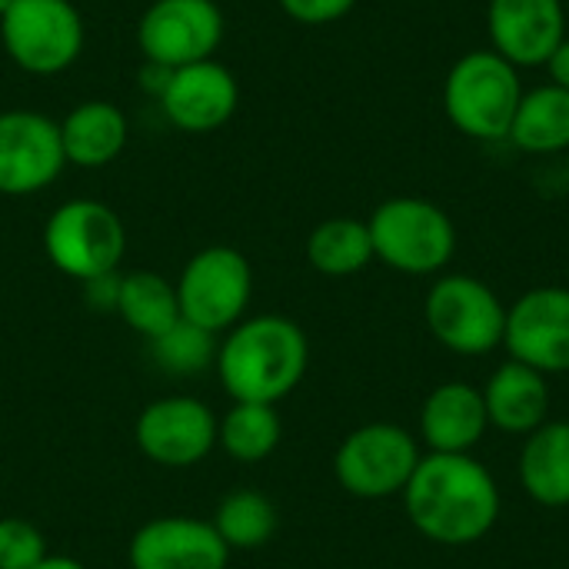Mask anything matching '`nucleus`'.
Here are the masks:
<instances>
[{
    "label": "nucleus",
    "mask_w": 569,
    "mask_h": 569,
    "mask_svg": "<svg viewBox=\"0 0 569 569\" xmlns=\"http://www.w3.org/2000/svg\"><path fill=\"white\" fill-rule=\"evenodd\" d=\"M403 497L410 527L440 547H473L500 520V487L473 453H423Z\"/></svg>",
    "instance_id": "nucleus-1"
},
{
    "label": "nucleus",
    "mask_w": 569,
    "mask_h": 569,
    "mask_svg": "<svg viewBox=\"0 0 569 569\" xmlns=\"http://www.w3.org/2000/svg\"><path fill=\"white\" fill-rule=\"evenodd\" d=\"M213 367L233 403L277 407L300 387L310 367V343L290 317L263 313L227 330Z\"/></svg>",
    "instance_id": "nucleus-2"
},
{
    "label": "nucleus",
    "mask_w": 569,
    "mask_h": 569,
    "mask_svg": "<svg viewBox=\"0 0 569 569\" xmlns=\"http://www.w3.org/2000/svg\"><path fill=\"white\" fill-rule=\"evenodd\" d=\"M520 97V70L497 50L463 53L443 83L447 120L473 140H507Z\"/></svg>",
    "instance_id": "nucleus-3"
},
{
    "label": "nucleus",
    "mask_w": 569,
    "mask_h": 569,
    "mask_svg": "<svg viewBox=\"0 0 569 569\" xmlns=\"http://www.w3.org/2000/svg\"><path fill=\"white\" fill-rule=\"evenodd\" d=\"M373 257L407 277H433L457 253V227L433 200L390 197L370 220Z\"/></svg>",
    "instance_id": "nucleus-4"
},
{
    "label": "nucleus",
    "mask_w": 569,
    "mask_h": 569,
    "mask_svg": "<svg viewBox=\"0 0 569 569\" xmlns=\"http://www.w3.org/2000/svg\"><path fill=\"white\" fill-rule=\"evenodd\" d=\"M423 317L430 337L457 357H487L503 347L507 307L480 277H437L427 290Z\"/></svg>",
    "instance_id": "nucleus-5"
},
{
    "label": "nucleus",
    "mask_w": 569,
    "mask_h": 569,
    "mask_svg": "<svg viewBox=\"0 0 569 569\" xmlns=\"http://www.w3.org/2000/svg\"><path fill=\"white\" fill-rule=\"evenodd\" d=\"M423 450L417 437L400 423H363L343 437L333 453L337 483L357 500L400 497L420 467Z\"/></svg>",
    "instance_id": "nucleus-6"
},
{
    "label": "nucleus",
    "mask_w": 569,
    "mask_h": 569,
    "mask_svg": "<svg viewBox=\"0 0 569 569\" xmlns=\"http://www.w3.org/2000/svg\"><path fill=\"white\" fill-rule=\"evenodd\" d=\"M127 250L123 220L100 200H67L43 227L47 260L80 283L117 273Z\"/></svg>",
    "instance_id": "nucleus-7"
},
{
    "label": "nucleus",
    "mask_w": 569,
    "mask_h": 569,
    "mask_svg": "<svg viewBox=\"0 0 569 569\" xmlns=\"http://www.w3.org/2000/svg\"><path fill=\"white\" fill-rule=\"evenodd\" d=\"M173 287L180 317L217 337L243 320L253 297V270L240 250L207 247L187 260Z\"/></svg>",
    "instance_id": "nucleus-8"
},
{
    "label": "nucleus",
    "mask_w": 569,
    "mask_h": 569,
    "mask_svg": "<svg viewBox=\"0 0 569 569\" xmlns=\"http://www.w3.org/2000/svg\"><path fill=\"white\" fill-rule=\"evenodd\" d=\"M10 60L37 77L67 70L83 50V20L70 0H13L0 17Z\"/></svg>",
    "instance_id": "nucleus-9"
},
{
    "label": "nucleus",
    "mask_w": 569,
    "mask_h": 569,
    "mask_svg": "<svg viewBox=\"0 0 569 569\" xmlns=\"http://www.w3.org/2000/svg\"><path fill=\"white\" fill-rule=\"evenodd\" d=\"M140 453L167 470L203 463L217 447V417L197 397H160L147 403L133 423Z\"/></svg>",
    "instance_id": "nucleus-10"
},
{
    "label": "nucleus",
    "mask_w": 569,
    "mask_h": 569,
    "mask_svg": "<svg viewBox=\"0 0 569 569\" xmlns=\"http://www.w3.org/2000/svg\"><path fill=\"white\" fill-rule=\"evenodd\" d=\"M220 37L223 13L213 0H153L137 27L143 57L170 70L210 60Z\"/></svg>",
    "instance_id": "nucleus-11"
},
{
    "label": "nucleus",
    "mask_w": 569,
    "mask_h": 569,
    "mask_svg": "<svg viewBox=\"0 0 569 569\" xmlns=\"http://www.w3.org/2000/svg\"><path fill=\"white\" fill-rule=\"evenodd\" d=\"M503 350L543 377L569 373V287H533L507 307Z\"/></svg>",
    "instance_id": "nucleus-12"
},
{
    "label": "nucleus",
    "mask_w": 569,
    "mask_h": 569,
    "mask_svg": "<svg viewBox=\"0 0 569 569\" xmlns=\"http://www.w3.org/2000/svg\"><path fill=\"white\" fill-rule=\"evenodd\" d=\"M67 157L60 147V123L33 110L0 113V193L27 197L50 187Z\"/></svg>",
    "instance_id": "nucleus-13"
},
{
    "label": "nucleus",
    "mask_w": 569,
    "mask_h": 569,
    "mask_svg": "<svg viewBox=\"0 0 569 569\" xmlns=\"http://www.w3.org/2000/svg\"><path fill=\"white\" fill-rule=\"evenodd\" d=\"M563 0H490L487 30L493 50L520 67H547L553 50L567 40Z\"/></svg>",
    "instance_id": "nucleus-14"
},
{
    "label": "nucleus",
    "mask_w": 569,
    "mask_h": 569,
    "mask_svg": "<svg viewBox=\"0 0 569 569\" xmlns=\"http://www.w3.org/2000/svg\"><path fill=\"white\" fill-rule=\"evenodd\" d=\"M130 569H227L230 550L210 520L157 517L127 547Z\"/></svg>",
    "instance_id": "nucleus-15"
},
{
    "label": "nucleus",
    "mask_w": 569,
    "mask_h": 569,
    "mask_svg": "<svg viewBox=\"0 0 569 569\" xmlns=\"http://www.w3.org/2000/svg\"><path fill=\"white\" fill-rule=\"evenodd\" d=\"M237 103H240L237 77L213 57L177 67L160 97L167 120L187 133H210L223 127L237 113Z\"/></svg>",
    "instance_id": "nucleus-16"
},
{
    "label": "nucleus",
    "mask_w": 569,
    "mask_h": 569,
    "mask_svg": "<svg viewBox=\"0 0 569 569\" xmlns=\"http://www.w3.org/2000/svg\"><path fill=\"white\" fill-rule=\"evenodd\" d=\"M490 430L480 387L447 380L420 407V440L427 453H473Z\"/></svg>",
    "instance_id": "nucleus-17"
},
{
    "label": "nucleus",
    "mask_w": 569,
    "mask_h": 569,
    "mask_svg": "<svg viewBox=\"0 0 569 569\" xmlns=\"http://www.w3.org/2000/svg\"><path fill=\"white\" fill-rule=\"evenodd\" d=\"M547 380L550 377H543L540 370L520 360L500 363L490 373V380L480 387L490 427L507 437H530L533 430H540L550 420V400H553Z\"/></svg>",
    "instance_id": "nucleus-18"
},
{
    "label": "nucleus",
    "mask_w": 569,
    "mask_h": 569,
    "mask_svg": "<svg viewBox=\"0 0 569 569\" xmlns=\"http://www.w3.org/2000/svg\"><path fill=\"white\" fill-rule=\"evenodd\" d=\"M517 477L533 503L547 510L569 507V420H547L523 437Z\"/></svg>",
    "instance_id": "nucleus-19"
},
{
    "label": "nucleus",
    "mask_w": 569,
    "mask_h": 569,
    "mask_svg": "<svg viewBox=\"0 0 569 569\" xmlns=\"http://www.w3.org/2000/svg\"><path fill=\"white\" fill-rule=\"evenodd\" d=\"M60 147L67 163L107 167L127 147V117L107 100H87L73 107L60 123Z\"/></svg>",
    "instance_id": "nucleus-20"
},
{
    "label": "nucleus",
    "mask_w": 569,
    "mask_h": 569,
    "mask_svg": "<svg viewBox=\"0 0 569 569\" xmlns=\"http://www.w3.org/2000/svg\"><path fill=\"white\" fill-rule=\"evenodd\" d=\"M507 140L523 153H560L569 147V90L543 83L520 97Z\"/></svg>",
    "instance_id": "nucleus-21"
},
{
    "label": "nucleus",
    "mask_w": 569,
    "mask_h": 569,
    "mask_svg": "<svg viewBox=\"0 0 569 569\" xmlns=\"http://www.w3.org/2000/svg\"><path fill=\"white\" fill-rule=\"evenodd\" d=\"M113 313L150 343L180 320L177 287L153 270L120 273V293Z\"/></svg>",
    "instance_id": "nucleus-22"
},
{
    "label": "nucleus",
    "mask_w": 569,
    "mask_h": 569,
    "mask_svg": "<svg viewBox=\"0 0 569 569\" xmlns=\"http://www.w3.org/2000/svg\"><path fill=\"white\" fill-rule=\"evenodd\" d=\"M307 260L323 277H353L367 270L370 260H377L367 220L357 217L323 220L307 237Z\"/></svg>",
    "instance_id": "nucleus-23"
},
{
    "label": "nucleus",
    "mask_w": 569,
    "mask_h": 569,
    "mask_svg": "<svg viewBox=\"0 0 569 569\" xmlns=\"http://www.w3.org/2000/svg\"><path fill=\"white\" fill-rule=\"evenodd\" d=\"M283 437V420L273 403H233L217 420V447L237 463L267 460Z\"/></svg>",
    "instance_id": "nucleus-24"
},
{
    "label": "nucleus",
    "mask_w": 569,
    "mask_h": 569,
    "mask_svg": "<svg viewBox=\"0 0 569 569\" xmlns=\"http://www.w3.org/2000/svg\"><path fill=\"white\" fill-rule=\"evenodd\" d=\"M213 530L220 533V540L227 543V550H240V553H250V550H260L273 540L277 533V507L273 500H267L263 493L257 490H233L220 500L217 513H213Z\"/></svg>",
    "instance_id": "nucleus-25"
},
{
    "label": "nucleus",
    "mask_w": 569,
    "mask_h": 569,
    "mask_svg": "<svg viewBox=\"0 0 569 569\" xmlns=\"http://www.w3.org/2000/svg\"><path fill=\"white\" fill-rule=\"evenodd\" d=\"M150 350H153V360L160 370H167L173 377H193V373H203L207 367H213L217 337L180 317L163 337L150 340Z\"/></svg>",
    "instance_id": "nucleus-26"
},
{
    "label": "nucleus",
    "mask_w": 569,
    "mask_h": 569,
    "mask_svg": "<svg viewBox=\"0 0 569 569\" xmlns=\"http://www.w3.org/2000/svg\"><path fill=\"white\" fill-rule=\"evenodd\" d=\"M47 557V540L30 520H0V569H37Z\"/></svg>",
    "instance_id": "nucleus-27"
},
{
    "label": "nucleus",
    "mask_w": 569,
    "mask_h": 569,
    "mask_svg": "<svg viewBox=\"0 0 569 569\" xmlns=\"http://www.w3.org/2000/svg\"><path fill=\"white\" fill-rule=\"evenodd\" d=\"M357 0H280L283 13L293 17L297 23L307 27H320V23H333L340 17H347L353 10Z\"/></svg>",
    "instance_id": "nucleus-28"
},
{
    "label": "nucleus",
    "mask_w": 569,
    "mask_h": 569,
    "mask_svg": "<svg viewBox=\"0 0 569 569\" xmlns=\"http://www.w3.org/2000/svg\"><path fill=\"white\" fill-rule=\"evenodd\" d=\"M87 287V300L97 310H117V293H120V273H107V277H93L83 283Z\"/></svg>",
    "instance_id": "nucleus-29"
},
{
    "label": "nucleus",
    "mask_w": 569,
    "mask_h": 569,
    "mask_svg": "<svg viewBox=\"0 0 569 569\" xmlns=\"http://www.w3.org/2000/svg\"><path fill=\"white\" fill-rule=\"evenodd\" d=\"M547 70H550V83L569 90V37L553 50V57L547 60Z\"/></svg>",
    "instance_id": "nucleus-30"
},
{
    "label": "nucleus",
    "mask_w": 569,
    "mask_h": 569,
    "mask_svg": "<svg viewBox=\"0 0 569 569\" xmlns=\"http://www.w3.org/2000/svg\"><path fill=\"white\" fill-rule=\"evenodd\" d=\"M170 67H160V63H150L147 60V67H143V77H140V83H143V90L147 93H153L157 100L163 97V90H167V83H170Z\"/></svg>",
    "instance_id": "nucleus-31"
},
{
    "label": "nucleus",
    "mask_w": 569,
    "mask_h": 569,
    "mask_svg": "<svg viewBox=\"0 0 569 569\" xmlns=\"http://www.w3.org/2000/svg\"><path fill=\"white\" fill-rule=\"evenodd\" d=\"M37 569H87L80 560H73V557H60V553H53V557H47L43 563Z\"/></svg>",
    "instance_id": "nucleus-32"
},
{
    "label": "nucleus",
    "mask_w": 569,
    "mask_h": 569,
    "mask_svg": "<svg viewBox=\"0 0 569 569\" xmlns=\"http://www.w3.org/2000/svg\"><path fill=\"white\" fill-rule=\"evenodd\" d=\"M10 3H13V0H0V17H3V13L10 10Z\"/></svg>",
    "instance_id": "nucleus-33"
},
{
    "label": "nucleus",
    "mask_w": 569,
    "mask_h": 569,
    "mask_svg": "<svg viewBox=\"0 0 569 569\" xmlns=\"http://www.w3.org/2000/svg\"><path fill=\"white\" fill-rule=\"evenodd\" d=\"M563 7H567V20H569V0H563Z\"/></svg>",
    "instance_id": "nucleus-34"
}]
</instances>
